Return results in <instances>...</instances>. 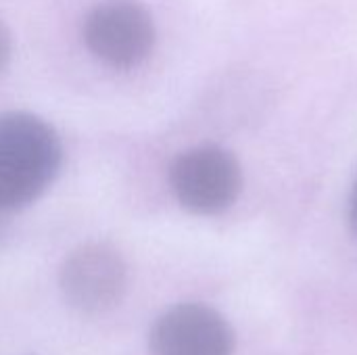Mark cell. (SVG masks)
Listing matches in <instances>:
<instances>
[{"instance_id": "cell-2", "label": "cell", "mask_w": 357, "mask_h": 355, "mask_svg": "<svg viewBox=\"0 0 357 355\" xmlns=\"http://www.w3.org/2000/svg\"><path fill=\"white\" fill-rule=\"evenodd\" d=\"M169 184L184 209L213 216L236 201L243 188V174L238 161L228 151L220 146H197L174 161Z\"/></svg>"}, {"instance_id": "cell-5", "label": "cell", "mask_w": 357, "mask_h": 355, "mask_svg": "<svg viewBox=\"0 0 357 355\" xmlns=\"http://www.w3.org/2000/svg\"><path fill=\"white\" fill-rule=\"evenodd\" d=\"M149 347L153 355H232L234 333L215 310L184 303L153 324Z\"/></svg>"}, {"instance_id": "cell-6", "label": "cell", "mask_w": 357, "mask_h": 355, "mask_svg": "<svg viewBox=\"0 0 357 355\" xmlns=\"http://www.w3.org/2000/svg\"><path fill=\"white\" fill-rule=\"evenodd\" d=\"M10 50H13L10 33H8L6 25L0 21V69H4V67H6V63L10 61Z\"/></svg>"}, {"instance_id": "cell-3", "label": "cell", "mask_w": 357, "mask_h": 355, "mask_svg": "<svg viewBox=\"0 0 357 355\" xmlns=\"http://www.w3.org/2000/svg\"><path fill=\"white\" fill-rule=\"evenodd\" d=\"M84 42L102 63L130 69L151 54L155 46V21L134 0H105L88 13Z\"/></svg>"}, {"instance_id": "cell-1", "label": "cell", "mask_w": 357, "mask_h": 355, "mask_svg": "<svg viewBox=\"0 0 357 355\" xmlns=\"http://www.w3.org/2000/svg\"><path fill=\"white\" fill-rule=\"evenodd\" d=\"M63 161L56 132L36 115H0V211L33 203L54 180Z\"/></svg>"}, {"instance_id": "cell-7", "label": "cell", "mask_w": 357, "mask_h": 355, "mask_svg": "<svg viewBox=\"0 0 357 355\" xmlns=\"http://www.w3.org/2000/svg\"><path fill=\"white\" fill-rule=\"evenodd\" d=\"M349 226H351V232L357 241V180L351 188V197H349Z\"/></svg>"}, {"instance_id": "cell-8", "label": "cell", "mask_w": 357, "mask_h": 355, "mask_svg": "<svg viewBox=\"0 0 357 355\" xmlns=\"http://www.w3.org/2000/svg\"><path fill=\"white\" fill-rule=\"evenodd\" d=\"M6 228H8V224H6V213L0 211V241L6 236Z\"/></svg>"}, {"instance_id": "cell-4", "label": "cell", "mask_w": 357, "mask_h": 355, "mask_svg": "<svg viewBox=\"0 0 357 355\" xmlns=\"http://www.w3.org/2000/svg\"><path fill=\"white\" fill-rule=\"evenodd\" d=\"M59 285L71 308L84 314L107 312L115 308L126 293V262L105 243L82 245L65 257Z\"/></svg>"}]
</instances>
